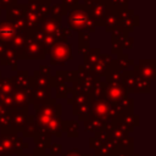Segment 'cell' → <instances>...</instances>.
Segmentation results:
<instances>
[{
    "label": "cell",
    "instance_id": "obj_49",
    "mask_svg": "<svg viewBox=\"0 0 156 156\" xmlns=\"http://www.w3.org/2000/svg\"><path fill=\"white\" fill-rule=\"evenodd\" d=\"M1 78H2V77H1V71H0V80H1Z\"/></svg>",
    "mask_w": 156,
    "mask_h": 156
},
{
    "label": "cell",
    "instance_id": "obj_13",
    "mask_svg": "<svg viewBox=\"0 0 156 156\" xmlns=\"http://www.w3.org/2000/svg\"><path fill=\"white\" fill-rule=\"evenodd\" d=\"M26 11H27V5H24V4H16V5L9 7V9L6 10L7 21H9V22H13V21H16V20L23 18Z\"/></svg>",
    "mask_w": 156,
    "mask_h": 156
},
{
    "label": "cell",
    "instance_id": "obj_16",
    "mask_svg": "<svg viewBox=\"0 0 156 156\" xmlns=\"http://www.w3.org/2000/svg\"><path fill=\"white\" fill-rule=\"evenodd\" d=\"M113 121H117V122H122L124 123L126 126L130 127L134 129L135 126H139V116L133 113V112H124V113H121L116 119Z\"/></svg>",
    "mask_w": 156,
    "mask_h": 156
},
{
    "label": "cell",
    "instance_id": "obj_9",
    "mask_svg": "<svg viewBox=\"0 0 156 156\" xmlns=\"http://www.w3.org/2000/svg\"><path fill=\"white\" fill-rule=\"evenodd\" d=\"M113 63V60L110 55L107 54H104V55H100V58L98 60V62L90 68V72L93 74H95L96 77H104L105 73L107 72V69L112 66Z\"/></svg>",
    "mask_w": 156,
    "mask_h": 156
},
{
    "label": "cell",
    "instance_id": "obj_5",
    "mask_svg": "<svg viewBox=\"0 0 156 156\" xmlns=\"http://www.w3.org/2000/svg\"><path fill=\"white\" fill-rule=\"evenodd\" d=\"M134 73L140 78L152 83L156 77V61L155 60H140L134 66Z\"/></svg>",
    "mask_w": 156,
    "mask_h": 156
},
{
    "label": "cell",
    "instance_id": "obj_19",
    "mask_svg": "<svg viewBox=\"0 0 156 156\" xmlns=\"http://www.w3.org/2000/svg\"><path fill=\"white\" fill-rule=\"evenodd\" d=\"M34 141L38 149L40 150L49 149L51 145V135L48 132H38L34 136Z\"/></svg>",
    "mask_w": 156,
    "mask_h": 156
},
{
    "label": "cell",
    "instance_id": "obj_11",
    "mask_svg": "<svg viewBox=\"0 0 156 156\" xmlns=\"http://www.w3.org/2000/svg\"><path fill=\"white\" fill-rule=\"evenodd\" d=\"M16 30L11 22L2 21L0 22V41L2 43H10L12 38L16 35Z\"/></svg>",
    "mask_w": 156,
    "mask_h": 156
},
{
    "label": "cell",
    "instance_id": "obj_43",
    "mask_svg": "<svg viewBox=\"0 0 156 156\" xmlns=\"http://www.w3.org/2000/svg\"><path fill=\"white\" fill-rule=\"evenodd\" d=\"M0 4H1V7L2 9H6L7 10L9 7L16 5L17 4V0H0Z\"/></svg>",
    "mask_w": 156,
    "mask_h": 156
},
{
    "label": "cell",
    "instance_id": "obj_15",
    "mask_svg": "<svg viewBox=\"0 0 156 156\" xmlns=\"http://www.w3.org/2000/svg\"><path fill=\"white\" fill-rule=\"evenodd\" d=\"M106 28V32H111L115 27L118 26V12L106 9L105 17H104V24Z\"/></svg>",
    "mask_w": 156,
    "mask_h": 156
},
{
    "label": "cell",
    "instance_id": "obj_17",
    "mask_svg": "<svg viewBox=\"0 0 156 156\" xmlns=\"http://www.w3.org/2000/svg\"><path fill=\"white\" fill-rule=\"evenodd\" d=\"M15 91V87L12 83V77L1 78L0 80V101L4 100L6 96L11 95Z\"/></svg>",
    "mask_w": 156,
    "mask_h": 156
},
{
    "label": "cell",
    "instance_id": "obj_35",
    "mask_svg": "<svg viewBox=\"0 0 156 156\" xmlns=\"http://www.w3.org/2000/svg\"><path fill=\"white\" fill-rule=\"evenodd\" d=\"M78 40H79V48H89V41H90V37L89 33L85 32H80L78 34Z\"/></svg>",
    "mask_w": 156,
    "mask_h": 156
},
{
    "label": "cell",
    "instance_id": "obj_33",
    "mask_svg": "<svg viewBox=\"0 0 156 156\" xmlns=\"http://www.w3.org/2000/svg\"><path fill=\"white\" fill-rule=\"evenodd\" d=\"M33 79H34V84H35L37 88H50L49 78L43 77L38 71L34 72V74H33Z\"/></svg>",
    "mask_w": 156,
    "mask_h": 156
},
{
    "label": "cell",
    "instance_id": "obj_7",
    "mask_svg": "<svg viewBox=\"0 0 156 156\" xmlns=\"http://www.w3.org/2000/svg\"><path fill=\"white\" fill-rule=\"evenodd\" d=\"M10 123H11V129L12 133L22 132V128L26 124V118L28 115V110H20L15 108L10 111Z\"/></svg>",
    "mask_w": 156,
    "mask_h": 156
},
{
    "label": "cell",
    "instance_id": "obj_23",
    "mask_svg": "<svg viewBox=\"0 0 156 156\" xmlns=\"http://www.w3.org/2000/svg\"><path fill=\"white\" fill-rule=\"evenodd\" d=\"M135 79H136V74L134 73V71H122V83L123 85L126 87L127 91L128 93H132L133 91V88H134V84H135Z\"/></svg>",
    "mask_w": 156,
    "mask_h": 156
},
{
    "label": "cell",
    "instance_id": "obj_32",
    "mask_svg": "<svg viewBox=\"0 0 156 156\" xmlns=\"http://www.w3.org/2000/svg\"><path fill=\"white\" fill-rule=\"evenodd\" d=\"M22 132H23V136L34 138L35 134L38 133V127H37L35 121H34V122H27V121H26V124H24V127L22 128Z\"/></svg>",
    "mask_w": 156,
    "mask_h": 156
},
{
    "label": "cell",
    "instance_id": "obj_42",
    "mask_svg": "<svg viewBox=\"0 0 156 156\" xmlns=\"http://www.w3.org/2000/svg\"><path fill=\"white\" fill-rule=\"evenodd\" d=\"M122 51H123V49H122V45H121V43H117V41H112L111 52H112V54H116V55L118 56L119 54H122Z\"/></svg>",
    "mask_w": 156,
    "mask_h": 156
},
{
    "label": "cell",
    "instance_id": "obj_10",
    "mask_svg": "<svg viewBox=\"0 0 156 156\" xmlns=\"http://www.w3.org/2000/svg\"><path fill=\"white\" fill-rule=\"evenodd\" d=\"M40 28H41V30H43L45 34L52 35V37H55V39H56V37H57V34H58V32H60V29H61V23H58V22H56L55 20L48 17V18H45V20L41 22Z\"/></svg>",
    "mask_w": 156,
    "mask_h": 156
},
{
    "label": "cell",
    "instance_id": "obj_39",
    "mask_svg": "<svg viewBox=\"0 0 156 156\" xmlns=\"http://www.w3.org/2000/svg\"><path fill=\"white\" fill-rule=\"evenodd\" d=\"M79 0H62V2H61V5L68 11V10H72L73 7H76L79 2H78Z\"/></svg>",
    "mask_w": 156,
    "mask_h": 156
},
{
    "label": "cell",
    "instance_id": "obj_41",
    "mask_svg": "<svg viewBox=\"0 0 156 156\" xmlns=\"http://www.w3.org/2000/svg\"><path fill=\"white\" fill-rule=\"evenodd\" d=\"M133 43H134V39H133L132 37L128 35V37L121 43L122 49H132V48H133Z\"/></svg>",
    "mask_w": 156,
    "mask_h": 156
},
{
    "label": "cell",
    "instance_id": "obj_30",
    "mask_svg": "<svg viewBox=\"0 0 156 156\" xmlns=\"http://www.w3.org/2000/svg\"><path fill=\"white\" fill-rule=\"evenodd\" d=\"M115 63L117 65V67L121 71H126V69H128V67L134 65V61L127 54H119L117 56V58L115 60Z\"/></svg>",
    "mask_w": 156,
    "mask_h": 156
},
{
    "label": "cell",
    "instance_id": "obj_28",
    "mask_svg": "<svg viewBox=\"0 0 156 156\" xmlns=\"http://www.w3.org/2000/svg\"><path fill=\"white\" fill-rule=\"evenodd\" d=\"M133 102H134L133 99L126 96V98L121 99L119 101H117L116 104H112V105H115L121 113H124V112H133V105H134Z\"/></svg>",
    "mask_w": 156,
    "mask_h": 156
},
{
    "label": "cell",
    "instance_id": "obj_3",
    "mask_svg": "<svg viewBox=\"0 0 156 156\" xmlns=\"http://www.w3.org/2000/svg\"><path fill=\"white\" fill-rule=\"evenodd\" d=\"M72 58V46L68 43H56L50 50V63L52 66H63Z\"/></svg>",
    "mask_w": 156,
    "mask_h": 156
},
{
    "label": "cell",
    "instance_id": "obj_12",
    "mask_svg": "<svg viewBox=\"0 0 156 156\" xmlns=\"http://www.w3.org/2000/svg\"><path fill=\"white\" fill-rule=\"evenodd\" d=\"M23 20H24V24H26V30H28V32H32V30L39 28L43 22V20L35 12H32L29 10L26 11Z\"/></svg>",
    "mask_w": 156,
    "mask_h": 156
},
{
    "label": "cell",
    "instance_id": "obj_46",
    "mask_svg": "<svg viewBox=\"0 0 156 156\" xmlns=\"http://www.w3.org/2000/svg\"><path fill=\"white\" fill-rule=\"evenodd\" d=\"M9 46H11L9 43H2V41H0V57H1V55L5 52V50H6Z\"/></svg>",
    "mask_w": 156,
    "mask_h": 156
},
{
    "label": "cell",
    "instance_id": "obj_8",
    "mask_svg": "<svg viewBox=\"0 0 156 156\" xmlns=\"http://www.w3.org/2000/svg\"><path fill=\"white\" fill-rule=\"evenodd\" d=\"M105 11H106L105 0H96L93 5L89 6V12H90V16H91L95 26H102L104 24Z\"/></svg>",
    "mask_w": 156,
    "mask_h": 156
},
{
    "label": "cell",
    "instance_id": "obj_18",
    "mask_svg": "<svg viewBox=\"0 0 156 156\" xmlns=\"http://www.w3.org/2000/svg\"><path fill=\"white\" fill-rule=\"evenodd\" d=\"M105 79H106V83H119L122 80V71L117 67V65L115 63V60L112 66L105 73Z\"/></svg>",
    "mask_w": 156,
    "mask_h": 156
},
{
    "label": "cell",
    "instance_id": "obj_47",
    "mask_svg": "<svg viewBox=\"0 0 156 156\" xmlns=\"http://www.w3.org/2000/svg\"><path fill=\"white\" fill-rule=\"evenodd\" d=\"M7 111H9V110H6V108H5V107H4V106H2L1 104H0V115L5 113V112H7Z\"/></svg>",
    "mask_w": 156,
    "mask_h": 156
},
{
    "label": "cell",
    "instance_id": "obj_4",
    "mask_svg": "<svg viewBox=\"0 0 156 156\" xmlns=\"http://www.w3.org/2000/svg\"><path fill=\"white\" fill-rule=\"evenodd\" d=\"M128 96V91L122 82L119 83H104V99L110 104H116L121 99Z\"/></svg>",
    "mask_w": 156,
    "mask_h": 156
},
{
    "label": "cell",
    "instance_id": "obj_14",
    "mask_svg": "<svg viewBox=\"0 0 156 156\" xmlns=\"http://www.w3.org/2000/svg\"><path fill=\"white\" fill-rule=\"evenodd\" d=\"M29 73L27 71H18L17 76L12 77V83L15 87V90H23L28 87L29 84Z\"/></svg>",
    "mask_w": 156,
    "mask_h": 156
},
{
    "label": "cell",
    "instance_id": "obj_27",
    "mask_svg": "<svg viewBox=\"0 0 156 156\" xmlns=\"http://www.w3.org/2000/svg\"><path fill=\"white\" fill-rule=\"evenodd\" d=\"M105 4L106 9L116 12H121L128 9V0H105Z\"/></svg>",
    "mask_w": 156,
    "mask_h": 156
},
{
    "label": "cell",
    "instance_id": "obj_45",
    "mask_svg": "<svg viewBox=\"0 0 156 156\" xmlns=\"http://www.w3.org/2000/svg\"><path fill=\"white\" fill-rule=\"evenodd\" d=\"M63 156H83V154H80L79 150H68Z\"/></svg>",
    "mask_w": 156,
    "mask_h": 156
},
{
    "label": "cell",
    "instance_id": "obj_44",
    "mask_svg": "<svg viewBox=\"0 0 156 156\" xmlns=\"http://www.w3.org/2000/svg\"><path fill=\"white\" fill-rule=\"evenodd\" d=\"M112 156H139L136 154H133V152H124V151H119V150H116Z\"/></svg>",
    "mask_w": 156,
    "mask_h": 156
},
{
    "label": "cell",
    "instance_id": "obj_6",
    "mask_svg": "<svg viewBox=\"0 0 156 156\" xmlns=\"http://www.w3.org/2000/svg\"><path fill=\"white\" fill-rule=\"evenodd\" d=\"M118 26L123 27L128 33L133 32L135 27L139 26V17L134 15V11L130 9L118 12Z\"/></svg>",
    "mask_w": 156,
    "mask_h": 156
},
{
    "label": "cell",
    "instance_id": "obj_48",
    "mask_svg": "<svg viewBox=\"0 0 156 156\" xmlns=\"http://www.w3.org/2000/svg\"><path fill=\"white\" fill-rule=\"evenodd\" d=\"M44 156H54V155H52V154H50V152H49V154H45V155H44Z\"/></svg>",
    "mask_w": 156,
    "mask_h": 156
},
{
    "label": "cell",
    "instance_id": "obj_25",
    "mask_svg": "<svg viewBox=\"0 0 156 156\" xmlns=\"http://www.w3.org/2000/svg\"><path fill=\"white\" fill-rule=\"evenodd\" d=\"M28 37H29V32L28 30H23V32H18V33H16V35L12 38V40H11V46L13 48V49H16V50H20V49H22L23 46H24V44H26V41L28 40Z\"/></svg>",
    "mask_w": 156,
    "mask_h": 156
},
{
    "label": "cell",
    "instance_id": "obj_36",
    "mask_svg": "<svg viewBox=\"0 0 156 156\" xmlns=\"http://www.w3.org/2000/svg\"><path fill=\"white\" fill-rule=\"evenodd\" d=\"M65 79L66 82H76L78 80V72L77 71H65Z\"/></svg>",
    "mask_w": 156,
    "mask_h": 156
},
{
    "label": "cell",
    "instance_id": "obj_34",
    "mask_svg": "<svg viewBox=\"0 0 156 156\" xmlns=\"http://www.w3.org/2000/svg\"><path fill=\"white\" fill-rule=\"evenodd\" d=\"M55 90H56V98H58V99H67L68 93H72L71 87H68L66 83L58 84L57 87H55Z\"/></svg>",
    "mask_w": 156,
    "mask_h": 156
},
{
    "label": "cell",
    "instance_id": "obj_21",
    "mask_svg": "<svg viewBox=\"0 0 156 156\" xmlns=\"http://www.w3.org/2000/svg\"><path fill=\"white\" fill-rule=\"evenodd\" d=\"M101 51L99 48H94V49H89V51L84 55V66L88 67L89 69L98 62V60L100 58Z\"/></svg>",
    "mask_w": 156,
    "mask_h": 156
},
{
    "label": "cell",
    "instance_id": "obj_24",
    "mask_svg": "<svg viewBox=\"0 0 156 156\" xmlns=\"http://www.w3.org/2000/svg\"><path fill=\"white\" fill-rule=\"evenodd\" d=\"M61 128H62V132H66V134L69 138H77L79 134L78 133L79 126H78V122L76 121H62Z\"/></svg>",
    "mask_w": 156,
    "mask_h": 156
},
{
    "label": "cell",
    "instance_id": "obj_29",
    "mask_svg": "<svg viewBox=\"0 0 156 156\" xmlns=\"http://www.w3.org/2000/svg\"><path fill=\"white\" fill-rule=\"evenodd\" d=\"M66 13H67V10L61 4H55V5L50 6V18L55 20L58 23H61L62 16Z\"/></svg>",
    "mask_w": 156,
    "mask_h": 156
},
{
    "label": "cell",
    "instance_id": "obj_40",
    "mask_svg": "<svg viewBox=\"0 0 156 156\" xmlns=\"http://www.w3.org/2000/svg\"><path fill=\"white\" fill-rule=\"evenodd\" d=\"M102 144H104V143H102L101 140H99L96 136H91V138L89 139V146H90L93 150L99 149V147H100Z\"/></svg>",
    "mask_w": 156,
    "mask_h": 156
},
{
    "label": "cell",
    "instance_id": "obj_22",
    "mask_svg": "<svg viewBox=\"0 0 156 156\" xmlns=\"http://www.w3.org/2000/svg\"><path fill=\"white\" fill-rule=\"evenodd\" d=\"M17 58H18V56H17V50L13 49L12 46H9V48L5 50V52L1 55V57H0V63H1L2 66L13 65V63H16Z\"/></svg>",
    "mask_w": 156,
    "mask_h": 156
},
{
    "label": "cell",
    "instance_id": "obj_1",
    "mask_svg": "<svg viewBox=\"0 0 156 156\" xmlns=\"http://www.w3.org/2000/svg\"><path fill=\"white\" fill-rule=\"evenodd\" d=\"M67 24L71 30H76L79 33H93L96 28L90 16L89 6L84 4H78L72 10L67 11Z\"/></svg>",
    "mask_w": 156,
    "mask_h": 156
},
{
    "label": "cell",
    "instance_id": "obj_37",
    "mask_svg": "<svg viewBox=\"0 0 156 156\" xmlns=\"http://www.w3.org/2000/svg\"><path fill=\"white\" fill-rule=\"evenodd\" d=\"M38 72H39L43 77H46V78H49V77L51 76V69H50V66H49V65H40Z\"/></svg>",
    "mask_w": 156,
    "mask_h": 156
},
{
    "label": "cell",
    "instance_id": "obj_26",
    "mask_svg": "<svg viewBox=\"0 0 156 156\" xmlns=\"http://www.w3.org/2000/svg\"><path fill=\"white\" fill-rule=\"evenodd\" d=\"M150 89H151V83L140 78L139 76H136V79H135V84H134V88H133V91L132 93H140V94H147L150 93Z\"/></svg>",
    "mask_w": 156,
    "mask_h": 156
},
{
    "label": "cell",
    "instance_id": "obj_31",
    "mask_svg": "<svg viewBox=\"0 0 156 156\" xmlns=\"http://www.w3.org/2000/svg\"><path fill=\"white\" fill-rule=\"evenodd\" d=\"M112 35H111V40L112 41H117V43H122L127 37H128V32L121 27V26H117L115 27L112 30H111Z\"/></svg>",
    "mask_w": 156,
    "mask_h": 156
},
{
    "label": "cell",
    "instance_id": "obj_20",
    "mask_svg": "<svg viewBox=\"0 0 156 156\" xmlns=\"http://www.w3.org/2000/svg\"><path fill=\"white\" fill-rule=\"evenodd\" d=\"M12 100L15 102V107L20 110H28V99L23 90H15L12 93Z\"/></svg>",
    "mask_w": 156,
    "mask_h": 156
},
{
    "label": "cell",
    "instance_id": "obj_2",
    "mask_svg": "<svg viewBox=\"0 0 156 156\" xmlns=\"http://www.w3.org/2000/svg\"><path fill=\"white\" fill-rule=\"evenodd\" d=\"M45 55H46V51L44 46L40 43L33 40L30 35L28 37V40L26 41L24 46L17 50V56L18 58H22V60H44Z\"/></svg>",
    "mask_w": 156,
    "mask_h": 156
},
{
    "label": "cell",
    "instance_id": "obj_38",
    "mask_svg": "<svg viewBox=\"0 0 156 156\" xmlns=\"http://www.w3.org/2000/svg\"><path fill=\"white\" fill-rule=\"evenodd\" d=\"M50 154H52L54 156H57L60 154H62V145L58 143H54L50 145Z\"/></svg>",
    "mask_w": 156,
    "mask_h": 156
}]
</instances>
